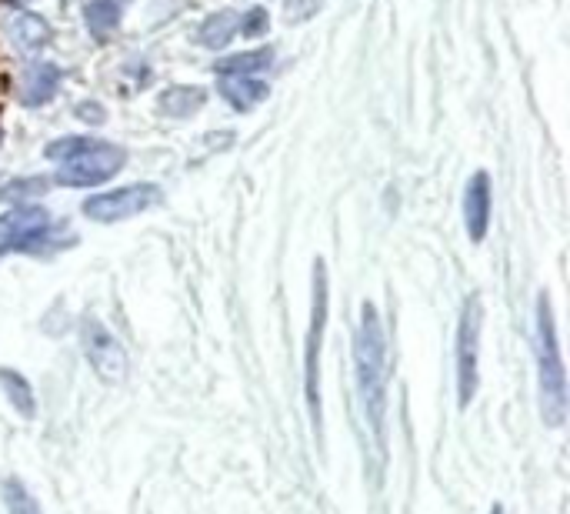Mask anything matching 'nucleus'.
Wrapping results in <instances>:
<instances>
[{
	"mask_svg": "<svg viewBox=\"0 0 570 514\" xmlns=\"http://www.w3.org/2000/svg\"><path fill=\"white\" fill-rule=\"evenodd\" d=\"M274 64V51L270 47H257V51H244V54H230L217 64V74H254L264 77Z\"/></svg>",
	"mask_w": 570,
	"mask_h": 514,
	"instance_id": "2eb2a0df",
	"label": "nucleus"
},
{
	"mask_svg": "<svg viewBox=\"0 0 570 514\" xmlns=\"http://www.w3.org/2000/svg\"><path fill=\"white\" fill-rule=\"evenodd\" d=\"M217 87L220 94H224V101L240 114L257 107L260 101H267L270 94L264 77H254V74H217Z\"/></svg>",
	"mask_w": 570,
	"mask_h": 514,
	"instance_id": "9d476101",
	"label": "nucleus"
},
{
	"mask_svg": "<svg viewBox=\"0 0 570 514\" xmlns=\"http://www.w3.org/2000/svg\"><path fill=\"white\" fill-rule=\"evenodd\" d=\"M47 157L57 164V181L67 187H97L127 164L124 147L94 137H60L47 144Z\"/></svg>",
	"mask_w": 570,
	"mask_h": 514,
	"instance_id": "f03ea898",
	"label": "nucleus"
},
{
	"mask_svg": "<svg viewBox=\"0 0 570 514\" xmlns=\"http://www.w3.org/2000/svg\"><path fill=\"white\" fill-rule=\"evenodd\" d=\"M480 324H484V308L480 298H467L464 311H460L457 324V401L460 408H467L474 401L477 381H480Z\"/></svg>",
	"mask_w": 570,
	"mask_h": 514,
	"instance_id": "20e7f679",
	"label": "nucleus"
},
{
	"mask_svg": "<svg viewBox=\"0 0 570 514\" xmlns=\"http://www.w3.org/2000/svg\"><path fill=\"white\" fill-rule=\"evenodd\" d=\"M80 344H84L90 368L97 371L100 381H107V384L124 381L127 354H124V348H120V341L97 318H84V324H80Z\"/></svg>",
	"mask_w": 570,
	"mask_h": 514,
	"instance_id": "423d86ee",
	"label": "nucleus"
},
{
	"mask_svg": "<svg viewBox=\"0 0 570 514\" xmlns=\"http://www.w3.org/2000/svg\"><path fill=\"white\" fill-rule=\"evenodd\" d=\"M7 34L20 51H40L50 41V24L37 14H17L14 21L7 24Z\"/></svg>",
	"mask_w": 570,
	"mask_h": 514,
	"instance_id": "4468645a",
	"label": "nucleus"
},
{
	"mask_svg": "<svg viewBox=\"0 0 570 514\" xmlns=\"http://www.w3.org/2000/svg\"><path fill=\"white\" fill-rule=\"evenodd\" d=\"M4 501H7V511L10 514H44V511H40L37 498L17 478L4 481Z\"/></svg>",
	"mask_w": 570,
	"mask_h": 514,
	"instance_id": "6ab92c4d",
	"label": "nucleus"
},
{
	"mask_svg": "<svg viewBox=\"0 0 570 514\" xmlns=\"http://www.w3.org/2000/svg\"><path fill=\"white\" fill-rule=\"evenodd\" d=\"M354 371H357V391L364 401L367 424L374 438H384V384H387V334L380 324V314L374 304H364L354 338Z\"/></svg>",
	"mask_w": 570,
	"mask_h": 514,
	"instance_id": "f257e3e1",
	"label": "nucleus"
},
{
	"mask_svg": "<svg viewBox=\"0 0 570 514\" xmlns=\"http://www.w3.org/2000/svg\"><path fill=\"white\" fill-rule=\"evenodd\" d=\"M237 31H240V17L234 11H217L197 27V44L207 47V51H224L234 41Z\"/></svg>",
	"mask_w": 570,
	"mask_h": 514,
	"instance_id": "f8f14e48",
	"label": "nucleus"
},
{
	"mask_svg": "<svg viewBox=\"0 0 570 514\" xmlns=\"http://www.w3.org/2000/svg\"><path fill=\"white\" fill-rule=\"evenodd\" d=\"M207 94L200 87H190V84H174L167 87L164 94L157 97V111L164 117H190L204 107Z\"/></svg>",
	"mask_w": 570,
	"mask_h": 514,
	"instance_id": "ddd939ff",
	"label": "nucleus"
},
{
	"mask_svg": "<svg viewBox=\"0 0 570 514\" xmlns=\"http://www.w3.org/2000/svg\"><path fill=\"white\" fill-rule=\"evenodd\" d=\"M490 211H494V191H490V174L477 171L464 187V224L470 241H484L490 231Z\"/></svg>",
	"mask_w": 570,
	"mask_h": 514,
	"instance_id": "1a4fd4ad",
	"label": "nucleus"
},
{
	"mask_svg": "<svg viewBox=\"0 0 570 514\" xmlns=\"http://www.w3.org/2000/svg\"><path fill=\"white\" fill-rule=\"evenodd\" d=\"M50 227V214L40 204L27 201L0 214V254L4 251H27L37 254V244Z\"/></svg>",
	"mask_w": 570,
	"mask_h": 514,
	"instance_id": "0eeeda50",
	"label": "nucleus"
},
{
	"mask_svg": "<svg viewBox=\"0 0 570 514\" xmlns=\"http://www.w3.org/2000/svg\"><path fill=\"white\" fill-rule=\"evenodd\" d=\"M534 348H537V381H540V411L547 424H564L567 414V374L560 361V341L554 308H550L547 291L537 294V328H534Z\"/></svg>",
	"mask_w": 570,
	"mask_h": 514,
	"instance_id": "7ed1b4c3",
	"label": "nucleus"
},
{
	"mask_svg": "<svg viewBox=\"0 0 570 514\" xmlns=\"http://www.w3.org/2000/svg\"><path fill=\"white\" fill-rule=\"evenodd\" d=\"M160 197L164 194H160L157 184H127V187H117V191L87 197L84 214L97 224H117L134 214H144L147 207H157Z\"/></svg>",
	"mask_w": 570,
	"mask_h": 514,
	"instance_id": "39448f33",
	"label": "nucleus"
},
{
	"mask_svg": "<svg viewBox=\"0 0 570 514\" xmlns=\"http://www.w3.org/2000/svg\"><path fill=\"white\" fill-rule=\"evenodd\" d=\"M84 17H87V31L104 41L110 31H117L120 7H117V0H90L84 7Z\"/></svg>",
	"mask_w": 570,
	"mask_h": 514,
	"instance_id": "dca6fc26",
	"label": "nucleus"
},
{
	"mask_svg": "<svg viewBox=\"0 0 570 514\" xmlns=\"http://www.w3.org/2000/svg\"><path fill=\"white\" fill-rule=\"evenodd\" d=\"M267 17L270 14L264 11V7H250V11L244 14V24H240V31H244L247 37H264L267 27H270Z\"/></svg>",
	"mask_w": 570,
	"mask_h": 514,
	"instance_id": "412c9836",
	"label": "nucleus"
},
{
	"mask_svg": "<svg viewBox=\"0 0 570 514\" xmlns=\"http://www.w3.org/2000/svg\"><path fill=\"white\" fill-rule=\"evenodd\" d=\"M0 141H4V134H0Z\"/></svg>",
	"mask_w": 570,
	"mask_h": 514,
	"instance_id": "b1692460",
	"label": "nucleus"
},
{
	"mask_svg": "<svg viewBox=\"0 0 570 514\" xmlns=\"http://www.w3.org/2000/svg\"><path fill=\"white\" fill-rule=\"evenodd\" d=\"M47 177H20V181H10V184H4L0 187V197H4V201H37L40 194L47 191Z\"/></svg>",
	"mask_w": 570,
	"mask_h": 514,
	"instance_id": "a211bd4d",
	"label": "nucleus"
},
{
	"mask_svg": "<svg viewBox=\"0 0 570 514\" xmlns=\"http://www.w3.org/2000/svg\"><path fill=\"white\" fill-rule=\"evenodd\" d=\"M0 384H4V391H7V398L10 404L24 414V418H30V414L37 411V401H34V388L27 384L24 374H17V371H10V368H0Z\"/></svg>",
	"mask_w": 570,
	"mask_h": 514,
	"instance_id": "f3484780",
	"label": "nucleus"
},
{
	"mask_svg": "<svg viewBox=\"0 0 570 514\" xmlns=\"http://www.w3.org/2000/svg\"><path fill=\"white\" fill-rule=\"evenodd\" d=\"M60 81H64V74H60V67L54 64H30L24 77H20V101L24 104H47L50 97L57 94Z\"/></svg>",
	"mask_w": 570,
	"mask_h": 514,
	"instance_id": "9b49d317",
	"label": "nucleus"
},
{
	"mask_svg": "<svg viewBox=\"0 0 570 514\" xmlns=\"http://www.w3.org/2000/svg\"><path fill=\"white\" fill-rule=\"evenodd\" d=\"M494 514H500V508H494Z\"/></svg>",
	"mask_w": 570,
	"mask_h": 514,
	"instance_id": "5701e85b",
	"label": "nucleus"
},
{
	"mask_svg": "<svg viewBox=\"0 0 570 514\" xmlns=\"http://www.w3.org/2000/svg\"><path fill=\"white\" fill-rule=\"evenodd\" d=\"M317 11H320V0H287L284 17L290 24H300V21H310Z\"/></svg>",
	"mask_w": 570,
	"mask_h": 514,
	"instance_id": "aec40b11",
	"label": "nucleus"
},
{
	"mask_svg": "<svg viewBox=\"0 0 570 514\" xmlns=\"http://www.w3.org/2000/svg\"><path fill=\"white\" fill-rule=\"evenodd\" d=\"M324 324H327V274H324V264L317 261V268H314V318H310V334H307V398H310V411H314V421H320L317 364H320Z\"/></svg>",
	"mask_w": 570,
	"mask_h": 514,
	"instance_id": "6e6552de",
	"label": "nucleus"
},
{
	"mask_svg": "<svg viewBox=\"0 0 570 514\" xmlns=\"http://www.w3.org/2000/svg\"><path fill=\"white\" fill-rule=\"evenodd\" d=\"M77 117H80V121L100 124V121H104V107H97V104H80V107H77Z\"/></svg>",
	"mask_w": 570,
	"mask_h": 514,
	"instance_id": "4be33fe9",
	"label": "nucleus"
}]
</instances>
